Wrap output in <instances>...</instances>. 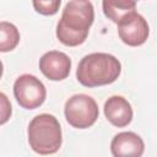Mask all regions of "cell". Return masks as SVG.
I'll return each instance as SVG.
<instances>
[{
    "label": "cell",
    "instance_id": "obj_1",
    "mask_svg": "<svg viewBox=\"0 0 157 157\" xmlns=\"http://www.w3.org/2000/svg\"><path fill=\"white\" fill-rule=\"evenodd\" d=\"M94 20V9L88 0H70L56 25V38L66 47L82 44Z\"/></svg>",
    "mask_w": 157,
    "mask_h": 157
},
{
    "label": "cell",
    "instance_id": "obj_2",
    "mask_svg": "<svg viewBox=\"0 0 157 157\" xmlns=\"http://www.w3.org/2000/svg\"><path fill=\"white\" fill-rule=\"evenodd\" d=\"M121 72L120 61L108 53H91L85 55L76 69L77 81L88 88L115 82Z\"/></svg>",
    "mask_w": 157,
    "mask_h": 157
},
{
    "label": "cell",
    "instance_id": "obj_3",
    "mask_svg": "<svg viewBox=\"0 0 157 157\" xmlns=\"http://www.w3.org/2000/svg\"><path fill=\"white\" fill-rule=\"evenodd\" d=\"M29 147L39 155H53L63 144L61 126L53 114L43 113L36 115L27 129Z\"/></svg>",
    "mask_w": 157,
    "mask_h": 157
},
{
    "label": "cell",
    "instance_id": "obj_4",
    "mask_svg": "<svg viewBox=\"0 0 157 157\" xmlns=\"http://www.w3.org/2000/svg\"><path fill=\"white\" fill-rule=\"evenodd\" d=\"M66 121L75 129H88L98 119L99 110L96 101L85 93L71 96L64 105Z\"/></svg>",
    "mask_w": 157,
    "mask_h": 157
},
{
    "label": "cell",
    "instance_id": "obj_5",
    "mask_svg": "<svg viewBox=\"0 0 157 157\" xmlns=\"http://www.w3.org/2000/svg\"><path fill=\"white\" fill-rule=\"evenodd\" d=\"M13 96L21 108L32 110L44 103L47 90L43 82L34 75L23 74L15 80Z\"/></svg>",
    "mask_w": 157,
    "mask_h": 157
},
{
    "label": "cell",
    "instance_id": "obj_6",
    "mask_svg": "<svg viewBox=\"0 0 157 157\" xmlns=\"http://www.w3.org/2000/svg\"><path fill=\"white\" fill-rule=\"evenodd\" d=\"M118 34L121 42L129 47L142 45L150 33V27L145 17L136 11L125 15L118 23Z\"/></svg>",
    "mask_w": 157,
    "mask_h": 157
},
{
    "label": "cell",
    "instance_id": "obj_7",
    "mask_svg": "<svg viewBox=\"0 0 157 157\" xmlns=\"http://www.w3.org/2000/svg\"><path fill=\"white\" fill-rule=\"evenodd\" d=\"M39 70L50 81H63L70 75L71 59L63 52L50 50L39 59Z\"/></svg>",
    "mask_w": 157,
    "mask_h": 157
},
{
    "label": "cell",
    "instance_id": "obj_8",
    "mask_svg": "<svg viewBox=\"0 0 157 157\" xmlns=\"http://www.w3.org/2000/svg\"><path fill=\"white\" fill-rule=\"evenodd\" d=\"M144 151V140L132 131L119 132L110 142V152L114 157H140Z\"/></svg>",
    "mask_w": 157,
    "mask_h": 157
},
{
    "label": "cell",
    "instance_id": "obj_9",
    "mask_svg": "<svg viewBox=\"0 0 157 157\" xmlns=\"http://www.w3.org/2000/svg\"><path fill=\"white\" fill-rule=\"evenodd\" d=\"M103 110L107 120L117 128L128 126L131 123L134 115L131 104L123 96L109 97L104 102Z\"/></svg>",
    "mask_w": 157,
    "mask_h": 157
},
{
    "label": "cell",
    "instance_id": "obj_10",
    "mask_svg": "<svg viewBox=\"0 0 157 157\" xmlns=\"http://www.w3.org/2000/svg\"><path fill=\"white\" fill-rule=\"evenodd\" d=\"M137 0H102L103 13L107 18L118 23L125 15L135 11Z\"/></svg>",
    "mask_w": 157,
    "mask_h": 157
},
{
    "label": "cell",
    "instance_id": "obj_11",
    "mask_svg": "<svg viewBox=\"0 0 157 157\" xmlns=\"http://www.w3.org/2000/svg\"><path fill=\"white\" fill-rule=\"evenodd\" d=\"M20 43V32L17 27L7 21L0 22V50L7 53L13 50Z\"/></svg>",
    "mask_w": 157,
    "mask_h": 157
},
{
    "label": "cell",
    "instance_id": "obj_12",
    "mask_svg": "<svg viewBox=\"0 0 157 157\" xmlns=\"http://www.w3.org/2000/svg\"><path fill=\"white\" fill-rule=\"evenodd\" d=\"M36 12L43 16H53L59 11L61 0H32Z\"/></svg>",
    "mask_w": 157,
    "mask_h": 157
},
{
    "label": "cell",
    "instance_id": "obj_13",
    "mask_svg": "<svg viewBox=\"0 0 157 157\" xmlns=\"http://www.w3.org/2000/svg\"><path fill=\"white\" fill-rule=\"evenodd\" d=\"M0 97H1V107H2V109H1V121H0V124L2 125V124H5V123L9 120V118L11 117V104H10V102L7 101V97H6L5 93H0Z\"/></svg>",
    "mask_w": 157,
    "mask_h": 157
}]
</instances>
